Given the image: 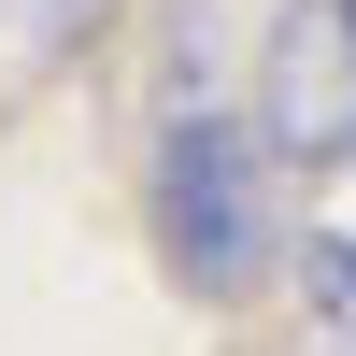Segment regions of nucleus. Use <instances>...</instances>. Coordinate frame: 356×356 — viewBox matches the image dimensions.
I'll list each match as a JSON object with an SVG mask.
<instances>
[{
	"label": "nucleus",
	"mask_w": 356,
	"mask_h": 356,
	"mask_svg": "<svg viewBox=\"0 0 356 356\" xmlns=\"http://www.w3.org/2000/svg\"><path fill=\"white\" fill-rule=\"evenodd\" d=\"M143 228H157V271L186 285V300H214V314H243L257 285L285 271V171L243 143L228 100H171V114H157Z\"/></svg>",
	"instance_id": "nucleus-1"
},
{
	"label": "nucleus",
	"mask_w": 356,
	"mask_h": 356,
	"mask_svg": "<svg viewBox=\"0 0 356 356\" xmlns=\"http://www.w3.org/2000/svg\"><path fill=\"white\" fill-rule=\"evenodd\" d=\"M243 143L271 171H356V0H285L243 86Z\"/></svg>",
	"instance_id": "nucleus-2"
},
{
	"label": "nucleus",
	"mask_w": 356,
	"mask_h": 356,
	"mask_svg": "<svg viewBox=\"0 0 356 356\" xmlns=\"http://www.w3.org/2000/svg\"><path fill=\"white\" fill-rule=\"evenodd\" d=\"M285 285H300V314L328 342H356V228H314V243H285Z\"/></svg>",
	"instance_id": "nucleus-3"
}]
</instances>
